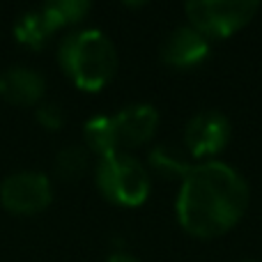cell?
<instances>
[{
  "label": "cell",
  "mask_w": 262,
  "mask_h": 262,
  "mask_svg": "<svg viewBox=\"0 0 262 262\" xmlns=\"http://www.w3.org/2000/svg\"><path fill=\"white\" fill-rule=\"evenodd\" d=\"M106 262H140V260H136L134 255H129V253H113Z\"/></svg>",
  "instance_id": "2e32d148"
},
{
  "label": "cell",
  "mask_w": 262,
  "mask_h": 262,
  "mask_svg": "<svg viewBox=\"0 0 262 262\" xmlns=\"http://www.w3.org/2000/svg\"><path fill=\"white\" fill-rule=\"evenodd\" d=\"M41 12L46 14L51 26L60 30L62 26L83 21L85 14L90 12V3L88 0H53V3L41 5Z\"/></svg>",
  "instance_id": "4fadbf2b"
},
{
  "label": "cell",
  "mask_w": 262,
  "mask_h": 262,
  "mask_svg": "<svg viewBox=\"0 0 262 262\" xmlns=\"http://www.w3.org/2000/svg\"><path fill=\"white\" fill-rule=\"evenodd\" d=\"M147 163L159 177L163 180H184L191 172V163L184 154H180L177 149H172L170 145H157L149 149Z\"/></svg>",
  "instance_id": "7c38bea8"
},
{
  "label": "cell",
  "mask_w": 262,
  "mask_h": 262,
  "mask_svg": "<svg viewBox=\"0 0 262 262\" xmlns=\"http://www.w3.org/2000/svg\"><path fill=\"white\" fill-rule=\"evenodd\" d=\"M230 120L221 111H200L184 127V147L191 157L212 161L230 143Z\"/></svg>",
  "instance_id": "8992f818"
},
{
  "label": "cell",
  "mask_w": 262,
  "mask_h": 262,
  "mask_svg": "<svg viewBox=\"0 0 262 262\" xmlns=\"http://www.w3.org/2000/svg\"><path fill=\"white\" fill-rule=\"evenodd\" d=\"M44 76L32 67L16 64V67H7L0 74V97H5L9 104L35 106L44 97Z\"/></svg>",
  "instance_id": "9c48e42d"
},
{
  "label": "cell",
  "mask_w": 262,
  "mask_h": 262,
  "mask_svg": "<svg viewBox=\"0 0 262 262\" xmlns=\"http://www.w3.org/2000/svg\"><path fill=\"white\" fill-rule=\"evenodd\" d=\"M246 262H255V260H246Z\"/></svg>",
  "instance_id": "e0dca14e"
},
{
  "label": "cell",
  "mask_w": 262,
  "mask_h": 262,
  "mask_svg": "<svg viewBox=\"0 0 262 262\" xmlns=\"http://www.w3.org/2000/svg\"><path fill=\"white\" fill-rule=\"evenodd\" d=\"M95 182L106 200L122 207H138L152 191L147 168L127 152H115L106 159H99Z\"/></svg>",
  "instance_id": "3957f363"
},
{
  "label": "cell",
  "mask_w": 262,
  "mask_h": 262,
  "mask_svg": "<svg viewBox=\"0 0 262 262\" xmlns=\"http://www.w3.org/2000/svg\"><path fill=\"white\" fill-rule=\"evenodd\" d=\"M37 122L49 131H58L64 124V111L60 104H53V101H46L37 108Z\"/></svg>",
  "instance_id": "9a60e30c"
},
{
  "label": "cell",
  "mask_w": 262,
  "mask_h": 262,
  "mask_svg": "<svg viewBox=\"0 0 262 262\" xmlns=\"http://www.w3.org/2000/svg\"><path fill=\"white\" fill-rule=\"evenodd\" d=\"M249 198V184L235 168L223 161H203L182 180L177 219L189 235L214 239L242 221Z\"/></svg>",
  "instance_id": "6da1fadb"
},
{
  "label": "cell",
  "mask_w": 262,
  "mask_h": 262,
  "mask_svg": "<svg viewBox=\"0 0 262 262\" xmlns=\"http://www.w3.org/2000/svg\"><path fill=\"white\" fill-rule=\"evenodd\" d=\"M53 32H55V28L51 26L46 14L41 12V7L26 12L16 21V26H14V37L23 46H28V49H41Z\"/></svg>",
  "instance_id": "8fae6325"
},
{
  "label": "cell",
  "mask_w": 262,
  "mask_h": 262,
  "mask_svg": "<svg viewBox=\"0 0 262 262\" xmlns=\"http://www.w3.org/2000/svg\"><path fill=\"white\" fill-rule=\"evenodd\" d=\"M260 3L255 0H193L184 5V14L191 28L203 37L226 39L251 23L258 14Z\"/></svg>",
  "instance_id": "277c9868"
},
{
  "label": "cell",
  "mask_w": 262,
  "mask_h": 262,
  "mask_svg": "<svg viewBox=\"0 0 262 262\" xmlns=\"http://www.w3.org/2000/svg\"><path fill=\"white\" fill-rule=\"evenodd\" d=\"M53 198V186L44 172L21 170L5 177L0 184V203L7 212L18 216H32L44 212Z\"/></svg>",
  "instance_id": "5b68a950"
},
{
  "label": "cell",
  "mask_w": 262,
  "mask_h": 262,
  "mask_svg": "<svg viewBox=\"0 0 262 262\" xmlns=\"http://www.w3.org/2000/svg\"><path fill=\"white\" fill-rule=\"evenodd\" d=\"M90 163V152L81 145H69L55 157V172L62 180H78L88 170Z\"/></svg>",
  "instance_id": "5bb4252c"
},
{
  "label": "cell",
  "mask_w": 262,
  "mask_h": 262,
  "mask_svg": "<svg viewBox=\"0 0 262 262\" xmlns=\"http://www.w3.org/2000/svg\"><path fill=\"white\" fill-rule=\"evenodd\" d=\"M159 53H161V60L168 67L189 69V67H195V64L207 60L209 39L200 35L195 28L180 26L166 35Z\"/></svg>",
  "instance_id": "52a82bcc"
},
{
  "label": "cell",
  "mask_w": 262,
  "mask_h": 262,
  "mask_svg": "<svg viewBox=\"0 0 262 262\" xmlns=\"http://www.w3.org/2000/svg\"><path fill=\"white\" fill-rule=\"evenodd\" d=\"M83 138H85V149L95 152L99 159H106L111 154L120 152V136L115 127L113 115H95L83 127Z\"/></svg>",
  "instance_id": "30bf717a"
},
{
  "label": "cell",
  "mask_w": 262,
  "mask_h": 262,
  "mask_svg": "<svg viewBox=\"0 0 262 262\" xmlns=\"http://www.w3.org/2000/svg\"><path fill=\"white\" fill-rule=\"evenodd\" d=\"M113 118L115 127H118L120 145L124 147H140V145L149 143L159 127V113L149 104H129Z\"/></svg>",
  "instance_id": "ba28073f"
},
{
  "label": "cell",
  "mask_w": 262,
  "mask_h": 262,
  "mask_svg": "<svg viewBox=\"0 0 262 262\" xmlns=\"http://www.w3.org/2000/svg\"><path fill=\"white\" fill-rule=\"evenodd\" d=\"M58 62L81 90L97 92L118 72L115 44L97 28L74 30L60 41Z\"/></svg>",
  "instance_id": "7a4b0ae2"
}]
</instances>
